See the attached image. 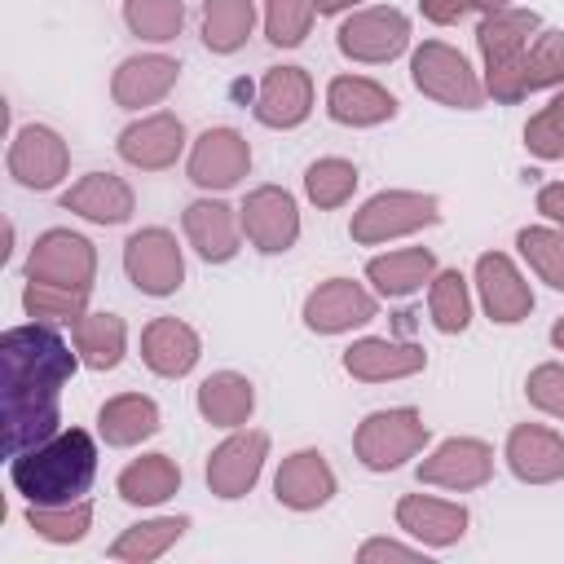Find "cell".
<instances>
[{"mask_svg":"<svg viewBox=\"0 0 564 564\" xmlns=\"http://www.w3.org/2000/svg\"><path fill=\"white\" fill-rule=\"evenodd\" d=\"M520 251L524 260L555 286L564 291V234H551V229H520Z\"/></svg>","mask_w":564,"mask_h":564,"instance_id":"cell-39","label":"cell"},{"mask_svg":"<svg viewBox=\"0 0 564 564\" xmlns=\"http://www.w3.org/2000/svg\"><path fill=\"white\" fill-rule=\"evenodd\" d=\"M405 35H410V26L397 9H370L339 26V48L361 62H388L405 48Z\"/></svg>","mask_w":564,"mask_h":564,"instance_id":"cell-9","label":"cell"},{"mask_svg":"<svg viewBox=\"0 0 564 564\" xmlns=\"http://www.w3.org/2000/svg\"><path fill=\"white\" fill-rule=\"evenodd\" d=\"M84 300H88V286H66V282H40L31 278L22 304L31 317H53V322H79L84 313Z\"/></svg>","mask_w":564,"mask_h":564,"instance_id":"cell-35","label":"cell"},{"mask_svg":"<svg viewBox=\"0 0 564 564\" xmlns=\"http://www.w3.org/2000/svg\"><path fill=\"white\" fill-rule=\"evenodd\" d=\"M251 405H256V397H251V383L242 379V375H212L203 388H198V410L212 419V423H220V427H234V423H242L247 414H251Z\"/></svg>","mask_w":564,"mask_h":564,"instance_id":"cell-31","label":"cell"},{"mask_svg":"<svg viewBox=\"0 0 564 564\" xmlns=\"http://www.w3.org/2000/svg\"><path fill=\"white\" fill-rule=\"evenodd\" d=\"M317 4V13H339L344 4H352V0H313Z\"/></svg>","mask_w":564,"mask_h":564,"instance_id":"cell-48","label":"cell"},{"mask_svg":"<svg viewBox=\"0 0 564 564\" xmlns=\"http://www.w3.org/2000/svg\"><path fill=\"white\" fill-rule=\"evenodd\" d=\"M524 141H529V150L542 154V159L564 154V97H555V101L524 128Z\"/></svg>","mask_w":564,"mask_h":564,"instance_id":"cell-43","label":"cell"},{"mask_svg":"<svg viewBox=\"0 0 564 564\" xmlns=\"http://www.w3.org/2000/svg\"><path fill=\"white\" fill-rule=\"evenodd\" d=\"M176 485H181V471H176L172 458H163V454H150V458L132 463V467L119 476L123 502H163L167 494H176Z\"/></svg>","mask_w":564,"mask_h":564,"instance_id":"cell-34","label":"cell"},{"mask_svg":"<svg viewBox=\"0 0 564 564\" xmlns=\"http://www.w3.org/2000/svg\"><path fill=\"white\" fill-rule=\"evenodd\" d=\"M370 317H375V300H370L357 282H348V278H330V282L317 286V291L308 295V304H304V322H308L313 330H322V335L348 330V326L370 322Z\"/></svg>","mask_w":564,"mask_h":564,"instance_id":"cell-11","label":"cell"},{"mask_svg":"<svg viewBox=\"0 0 564 564\" xmlns=\"http://www.w3.org/2000/svg\"><path fill=\"white\" fill-rule=\"evenodd\" d=\"M432 251L423 247H410V251H392V256H379L366 264V278L383 291V295H410L414 286H423V278L432 273Z\"/></svg>","mask_w":564,"mask_h":564,"instance_id":"cell-30","label":"cell"},{"mask_svg":"<svg viewBox=\"0 0 564 564\" xmlns=\"http://www.w3.org/2000/svg\"><path fill=\"white\" fill-rule=\"evenodd\" d=\"M467 9H476V0H423V13L432 18V22H458Z\"/></svg>","mask_w":564,"mask_h":564,"instance_id":"cell-45","label":"cell"},{"mask_svg":"<svg viewBox=\"0 0 564 564\" xmlns=\"http://www.w3.org/2000/svg\"><path fill=\"white\" fill-rule=\"evenodd\" d=\"M529 31H538V13H524V9H494V18H485L480 31H476L489 70L511 66V62L524 53Z\"/></svg>","mask_w":564,"mask_h":564,"instance_id":"cell-24","label":"cell"},{"mask_svg":"<svg viewBox=\"0 0 564 564\" xmlns=\"http://www.w3.org/2000/svg\"><path fill=\"white\" fill-rule=\"evenodd\" d=\"M476 278H480V295L494 322H520L533 308L529 286L520 282V273L511 269L507 256H480L476 260Z\"/></svg>","mask_w":564,"mask_h":564,"instance_id":"cell-17","label":"cell"},{"mask_svg":"<svg viewBox=\"0 0 564 564\" xmlns=\"http://www.w3.org/2000/svg\"><path fill=\"white\" fill-rule=\"evenodd\" d=\"M507 458L520 480H560L564 476V441L546 427H516L507 436Z\"/></svg>","mask_w":564,"mask_h":564,"instance_id":"cell-18","label":"cell"},{"mask_svg":"<svg viewBox=\"0 0 564 564\" xmlns=\"http://www.w3.org/2000/svg\"><path fill=\"white\" fill-rule=\"evenodd\" d=\"M326 106H330V119H339V123H379V119H392L397 115L392 93H383L370 79H348V75L344 79H330Z\"/></svg>","mask_w":564,"mask_h":564,"instance_id":"cell-22","label":"cell"},{"mask_svg":"<svg viewBox=\"0 0 564 564\" xmlns=\"http://www.w3.org/2000/svg\"><path fill=\"white\" fill-rule=\"evenodd\" d=\"M313 106V84L300 66H273L260 84V101H256V119L269 128H295Z\"/></svg>","mask_w":564,"mask_h":564,"instance_id":"cell-14","label":"cell"},{"mask_svg":"<svg viewBox=\"0 0 564 564\" xmlns=\"http://www.w3.org/2000/svg\"><path fill=\"white\" fill-rule=\"evenodd\" d=\"M123 264H128V278L145 291V295H172L181 286V251L172 242L167 229H141L128 238L123 247Z\"/></svg>","mask_w":564,"mask_h":564,"instance_id":"cell-5","label":"cell"},{"mask_svg":"<svg viewBox=\"0 0 564 564\" xmlns=\"http://www.w3.org/2000/svg\"><path fill=\"white\" fill-rule=\"evenodd\" d=\"M123 18H128V26H132L137 35H145V40H172V35L181 31L185 9H181V0H128Z\"/></svg>","mask_w":564,"mask_h":564,"instance_id":"cell-38","label":"cell"},{"mask_svg":"<svg viewBox=\"0 0 564 564\" xmlns=\"http://www.w3.org/2000/svg\"><path fill=\"white\" fill-rule=\"evenodd\" d=\"M26 273L40 278V282H66V286H88L93 282V247L79 238V234H66V229H48L31 260H26Z\"/></svg>","mask_w":564,"mask_h":564,"instance_id":"cell-8","label":"cell"},{"mask_svg":"<svg viewBox=\"0 0 564 564\" xmlns=\"http://www.w3.org/2000/svg\"><path fill=\"white\" fill-rule=\"evenodd\" d=\"M9 476L18 494H26L35 507H66L70 498H84L97 476V445L84 427L53 432L48 441L13 454Z\"/></svg>","mask_w":564,"mask_h":564,"instance_id":"cell-2","label":"cell"},{"mask_svg":"<svg viewBox=\"0 0 564 564\" xmlns=\"http://www.w3.org/2000/svg\"><path fill=\"white\" fill-rule=\"evenodd\" d=\"M251 0H207L203 4V40L212 53H234L251 35Z\"/></svg>","mask_w":564,"mask_h":564,"instance_id":"cell-33","label":"cell"},{"mask_svg":"<svg viewBox=\"0 0 564 564\" xmlns=\"http://www.w3.org/2000/svg\"><path fill=\"white\" fill-rule=\"evenodd\" d=\"M414 84L423 93H432L436 101L445 106H463V110H476L480 106V84L476 75L467 70V62L445 48V44H423L414 53Z\"/></svg>","mask_w":564,"mask_h":564,"instance_id":"cell-6","label":"cell"},{"mask_svg":"<svg viewBox=\"0 0 564 564\" xmlns=\"http://www.w3.org/2000/svg\"><path fill=\"white\" fill-rule=\"evenodd\" d=\"M471 317V304H467V286H463V273L449 269L432 282V322L441 330H463Z\"/></svg>","mask_w":564,"mask_h":564,"instance_id":"cell-40","label":"cell"},{"mask_svg":"<svg viewBox=\"0 0 564 564\" xmlns=\"http://www.w3.org/2000/svg\"><path fill=\"white\" fill-rule=\"evenodd\" d=\"M330 494H335V476L322 463V454L304 449V454H291L282 463V471H278V502H286L295 511H308V507H322Z\"/></svg>","mask_w":564,"mask_h":564,"instance_id":"cell-19","label":"cell"},{"mask_svg":"<svg viewBox=\"0 0 564 564\" xmlns=\"http://www.w3.org/2000/svg\"><path fill=\"white\" fill-rule=\"evenodd\" d=\"M264 449H269L264 432L229 436V441L212 454V463H207V485H212L220 498H242V494L256 485V476H260Z\"/></svg>","mask_w":564,"mask_h":564,"instance_id":"cell-12","label":"cell"},{"mask_svg":"<svg viewBox=\"0 0 564 564\" xmlns=\"http://www.w3.org/2000/svg\"><path fill=\"white\" fill-rule=\"evenodd\" d=\"M26 520H31V529H35L40 538H48V542H75V538H84L93 511H88V502H79L75 511H70V502H66V507H31Z\"/></svg>","mask_w":564,"mask_h":564,"instance_id":"cell-41","label":"cell"},{"mask_svg":"<svg viewBox=\"0 0 564 564\" xmlns=\"http://www.w3.org/2000/svg\"><path fill=\"white\" fill-rule=\"evenodd\" d=\"M529 401L564 419V370L560 366H538L529 375Z\"/></svg>","mask_w":564,"mask_h":564,"instance_id":"cell-44","label":"cell"},{"mask_svg":"<svg viewBox=\"0 0 564 564\" xmlns=\"http://www.w3.org/2000/svg\"><path fill=\"white\" fill-rule=\"evenodd\" d=\"M62 207H66V212H79V216H88V220H101V225H119V220H128V212H132V194H128V185H123L119 176L93 172V176H84L75 189L62 194Z\"/></svg>","mask_w":564,"mask_h":564,"instance_id":"cell-20","label":"cell"},{"mask_svg":"<svg viewBox=\"0 0 564 564\" xmlns=\"http://www.w3.org/2000/svg\"><path fill=\"white\" fill-rule=\"evenodd\" d=\"M9 172L31 189H48L66 172V145L48 128H22L9 150Z\"/></svg>","mask_w":564,"mask_h":564,"instance_id":"cell-15","label":"cell"},{"mask_svg":"<svg viewBox=\"0 0 564 564\" xmlns=\"http://www.w3.org/2000/svg\"><path fill=\"white\" fill-rule=\"evenodd\" d=\"M185 234L203 260H229L238 251V229H234V216L225 203H189L185 207Z\"/></svg>","mask_w":564,"mask_h":564,"instance_id":"cell-27","label":"cell"},{"mask_svg":"<svg viewBox=\"0 0 564 564\" xmlns=\"http://www.w3.org/2000/svg\"><path fill=\"white\" fill-rule=\"evenodd\" d=\"M489 467H494V458L480 441H445L419 467V480H432V485H445V489H471V485L489 480Z\"/></svg>","mask_w":564,"mask_h":564,"instance_id":"cell-16","label":"cell"},{"mask_svg":"<svg viewBox=\"0 0 564 564\" xmlns=\"http://www.w3.org/2000/svg\"><path fill=\"white\" fill-rule=\"evenodd\" d=\"M436 220V198L427 194H379L352 216V238L357 242H383L392 234H410L419 225Z\"/></svg>","mask_w":564,"mask_h":564,"instance_id":"cell-7","label":"cell"},{"mask_svg":"<svg viewBox=\"0 0 564 564\" xmlns=\"http://www.w3.org/2000/svg\"><path fill=\"white\" fill-rule=\"evenodd\" d=\"M269 4V40L273 44H300L313 22V0H264Z\"/></svg>","mask_w":564,"mask_h":564,"instance_id":"cell-42","label":"cell"},{"mask_svg":"<svg viewBox=\"0 0 564 564\" xmlns=\"http://www.w3.org/2000/svg\"><path fill=\"white\" fill-rule=\"evenodd\" d=\"M176 62L172 57H132L115 75V101L119 106H150L176 84Z\"/></svg>","mask_w":564,"mask_h":564,"instance_id":"cell-26","label":"cell"},{"mask_svg":"<svg viewBox=\"0 0 564 564\" xmlns=\"http://www.w3.org/2000/svg\"><path fill=\"white\" fill-rule=\"evenodd\" d=\"M423 441H427V427L419 423V414H414L410 405H405V410H379V414H370V419L361 423V432H357V454H361L366 467L383 471V467L405 463Z\"/></svg>","mask_w":564,"mask_h":564,"instance_id":"cell-3","label":"cell"},{"mask_svg":"<svg viewBox=\"0 0 564 564\" xmlns=\"http://www.w3.org/2000/svg\"><path fill=\"white\" fill-rule=\"evenodd\" d=\"M344 366L361 379H392V375H414L423 366V348L414 344H388V339H361L348 348Z\"/></svg>","mask_w":564,"mask_h":564,"instance_id":"cell-28","label":"cell"},{"mask_svg":"<svg viewBox=\"0 0 564 564\" xmlns=\"http://www.w3.org/2000/svg\"><path fill=\"white\" fill-rule=\"evenodd\" d=\"M119 154L137 167H167L181 154V123L172 115L141 119L119 137Z\"/></svg>","mask_w":564,"mask_h":564,"instance_id":"cell-23","label":"cell"},{"mask_svg":"<svg viewBox=\"0 0 564 564\" xmlns=\"http://www.w3.org/2000/svg\"><path fill=\"white\" fill-rule=\"evenodd\" d=\"M181 529H185V520H181V516L137 524V529H128V533L110 546V555H115V560H154L167 542H176V538H181Z\"/></svg>","mask_w":564,"mask_h":564,"instance_id":"cell-36","label":"cell"},{"mask_svg":"<svg viewBox=\"0 0 564 564\" xmlns=\"http://www.w3.org/2000/svg\"><path fill=\"white\" fill-rule=\"evenodd\" d=\"M141 352H145V366L150 370H159V375H185L198 361V335L185 322H176V317H159V322L145 326Z\"/></svg>","mask_w":564,"mask_h":564,"instance_id":"cell-21","label":"cell"},{"mask_svg":"<svg viewBox=\"0 0 564 564\" xmlns=\"http://www.w3.org/2000/svg\"><path fill=\"white\" fill-rule=\"evenodd\" d=\"M304 185H308V198L317 207H339L352 194V185H357V167L344 163V159H317L304 172Z\"/></svg>","mask_w":564,"mask_h":564,"instance_id":"cell-37","label":"cell"},{"mask_svg":"<svg viewBox=\"0 0 564 564\" xmlns=\"http://www.w3.org/2000/svg\"><path fill=\"white\" fill-rule=\"evenodd\" d=\"M551 339H555V344H560V348H564V317H560V322H555V330H551Z\"/></svg>","mask_w":564,"mask_h":564,"instance_id":"cell-49","label":"cell"},{"mask_svg":"<svg viewBox=\"0 0 564 564\" xmlns=\"http://www.w3.org/2000/svg\"><path fill=\"white\" fill-rule=\"evenodd\" d=\"M476 4H485V9H502L507 0H476Z\"/></svg>","mask_w":564,"mask_h":564,"instance_id":"cell-50","label":"cell"},{"mask_svg":"<svg viewBox=\"0 0 564 564\" xmlns=\"http://www.w3.org/2000/svg\"><path fill=\"white\" fill-rule=\"evenodd\" d=\"M538 207H542L551 220H560V225H564V185H546V189L538 194Z\"/></svg>","mask_w":564,"mask_h":564,"instance_id":"cell-46","label":"cell"},{"mask_svg":"<svg viewBox=\"0 0 564 564\" xmlns=\"http://www.w3.org/2000/svg\"><path fill=\"white\" fill-rule=\"evenodd\" d=\"M97 423H101V436H106L110 445H132V441L159 432V410H154V401L128 392V397L106 401Z\"/></svg>","mask_w":564,"mask_h":564,"instance_id":"cell-29","label":"cell"},{"mask_svg":"<svg viewBox=\"0 0 564 564\" xmlns=\"http://www.w3.org/2000/svg\"><path fill=\"white\" fill-rule=\"evenodd\" d=\"M560 79H564V31H542L529 53H520L502 70H489V93L498 101H516V97L560 84Z\"/></svg>","mask_w":564,"mask_h":564,"instance_id":"cell-4","label":"cell"},{"mask_svg":"<svg viewBox=\"0 0 564 564\" xmlns=\"http://www.w3.org/2000/svg\"><path fill=\"white\" fill-rule=\"evenodd\" d=\"M4 366V454H22L57 432V388L75 357L53 326H13L0 335Z\"/></svg>","mask_w":564,"mask_h":564,"instance_id":"cell-1","label":"cell"},{"mask_svg":"<svg viewBox=\"0 0 564 564\" xmlns=\"http://www.w3.org/2000/svg\"><path fill=\"white\" fill-rule=\"evenodd\" d=\"M75 344L93 370H110L123 357V322L115 313H88L75 322Z\"/></svg>","mask_w":564,"mask_h":564,"instance_id":"cell-32","label":"cell"},{"mask_svg":"<svg viewBox=\"0 0 564 564\" xmlns=\"http://www.w3.org/2000/svg\"><path fill=\"white\" fill-rule=\"evenodd\" d=\"M383 555H392V560H414V551H405V546H397V542H366V546H361V560H383Z\"/></svg>","mask_w":564,"mask_h":564,"instance_id":"cell-47","label":"cell"},{"mask_svg":"<svg viewBox=\"0 0 564 564\" xmlns=\"http://www.w3.org/2000/svg\"><path fill=\"white\" fill-rule=\"evenodd\" d=\"M251 154H247V141L234 132V128H212L198 137L194 154H189V181L194 185H216V189H229L242 172H247Z\"/></svg>","mask_w":564,"mask_h":564,"instance_id":"cell-10","label":"cell"},{"mask_svg":"<svg viewBox=\"0 0 564 564\" xmlns=\"http://www.w3.org/2000/svg\"><path fill=\"white\" fill-rule=\"evenodd\" d=\"M397 520L401 529H410L414 538L432 542V546H445V542H458L463 529H467V511L463 507H449V502H436V498H401L397 507Z\"/></svg>","mask_w":564,"mask_h":564,"instance_id":"cell-25","label":"cell"},{"mask_svg":"<svg viewBox=\"0 0 564 564\" xmlns=\"http://www.w3.org/2000/svg\"><path fill=\"white\" fill-rule=\"evenodd\" d=\"M242 225L260 251H286L300 234V216L286 189H256L242 207Z\"/></svg>","mask_w":564,"mask_h":564,"instance_id":"cell-13","label":"cell"}]
</instances>
